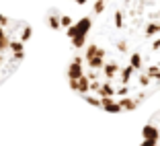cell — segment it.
Listing matches in <instances>:
<instances>
[{
  "mask_svg": "<svg viewBox=\"0 0 160 146\" xmlns=\"http://www.w3.org/2000/svg\"><path fill=\"white\" fill-rule=\"evenodd\" d=\"M68 82L107 113H127L160 93V0H88L64 31Z\"/></svg>",
  "mask_w": 160,
  "mask_h": 146,
  "instance_id": "cell-1",
  "label": "cell"
},
{
  "mask_svg": "<svg viewBox=\"0 0 160 146\" xmlns=\"http://www.w3.org/2000/svg\"><path fill=\"white\" fill-rule=\"evenodd\" d=\"M33 29L27 21L0 13V86L19 70Z\"/></svg>",
  "mask_w": 160,
  "mask_h": 146,
  "instance_id": "cell-2",
  "label": "cell"
},
{
  "mask_svg": "<svg viewBox=\"0 0 160 146\" xmlns=\"http://www.w3.org/2000/svg\"><path fill=\"white\" fill-rule=\"evenodd\" d=\"M140 146H160V109L150 117V122L144 126Z\"/></svg>",
  "mask_w": 160,
  "mask_h": 146,
  "instance_id": "cell-3",
  "label": "cell"
},
{
  "mask_svg": "<svg viewBox=\"0 0 160 146\" xmlns=\"http://www.w3.org/2000/svg\"><path fill=\"white\" fill-rule=\"evenodd\" d=\"M70 2H72V6H78V8H82V6H84L88 0H70Z\"/></svg>",
  "mask_w": 160,
  "mask_h": 146,
  "instance_id": "cell-4",
  "label": "cell"
}]
</instances>
